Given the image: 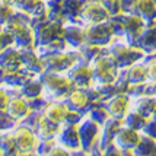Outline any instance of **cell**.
Instances as JSON below:
<instances>
[{"instance_id":"cell-2","label":"cell","mask_w":156,"mask_h":156,"mask_svg":"<svg viewBox=\"0 0 156 156\" xmlns=\"http://www.w3.org/2000/svg\"><path fill=\"white\" fill-rule=\"evenodd\" d=\"M7 109H9V115H12L13 118H20V117H25L28 114V107L25 102H22V99L9 102Z\"/></svg>"},{"instance_id":"cell-1","label":"cell","mask_w":156,"mask_h":156,"mask_svg":"<svg viewBox=\"0 0 156 156\" xmlns=\"http://www.w3.org/2000/svg\"><path fill=\"white\" fill-rule=\"evenodd\" d=\"M13 140L16 142V144L19 146L23 152H27L29 147H32V144L35 143V137L31 131H28L27 129H19L15 133Z\"/></svg>"},{"instance_id":"cell-3","label":"cell","mask_w":156,"mask_h":156,"mask_svg":"<svg viewBox=\"0 0 156 156\" xmlns=\"http://www.w3.org/2000/svg\"><path fill=\"white\" fill-rule=\"evenodd\" d=\"M69 99H70V105H75L76 108H83V107L86 105V102H88L86 95H85L83 92H80V90L72 92L70 96H69Z\"/></svg>"}]
</instances>
